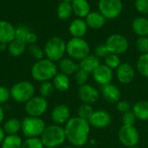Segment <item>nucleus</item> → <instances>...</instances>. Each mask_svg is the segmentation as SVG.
I'll return each instance as SVG.
<instances>
[{"label": "nucleus", "instance_id": "6", "mask_svg": "<svg viewBox=\"0 0 148 148\" xmlns=\"http://www.w3.org/2000/svg\"><path fill=\"white\" fill-rule=\"evenodd\" d=\"M45 127L46 124L41 117L27 116L21 121V131L26 138L40 137Z\"/></svg>", "mask_w": 148, "mask_h": 148}, {"label": "nucleus", "instance_id": "40", "mask_svg": "<svg viewBox=\"0 0 148 148\" xmlns=\"http://www.w3.org/2000/svg\"><path fill=\"white\" fill-rule=\"evenodd\" d=\"M121 120H122L123 125H131L132 126V125H134L135 122L137 121V118L135 117V115L132 110L123 114Z\"/></svg>", "mask_w": 148, "mask_h": 148}, {"label": "nucleus", "instance_id": "49", "mask_svg": "<svg viewBox=\"0 0 148 148\" xmlns=\"http://www.w3.org/2000/svg\"><path fill=\"white\" fill-rule=\"evenodd\" d=\"M62 1H65V2H70V3H71L73 0H62Z\"/></svg>", "mask_w": 148, "mask_h": 148}, {"label": "nucleus", "instance_id": "19", "mask_svg": "<svg viewBox=\"0 0 148 148\" xmlns=\"http://www.w3.org/2000/svg\"><path fill=\"white\" fill-rule=\"evenodd\" d=\"M85 21L89 29H100L105 26L107 23V18L99 10L90 11L89 14L85 17Z\"/></svg>", "mask_w": 148, "mask_h": 148}, {"label": "nucleus", "instance_id": "45", "mask_svg": "<svg viewBox=\"0 0 148 148\" xmlns=\"http://www.w3.org/2000/svg\"><path fill=\"white\" fill-rule=\"evenodd\" d=\"M37 39H38V37H37L36 34L34 33V32H32V31H30L29 33L27 38H26V42H26V44H29V45L36 44V42H37Z\"/></svg>", "mask_w": 148, "mask_h": 148}, {"label": "nucleus", "instance_id": "41", "mask_svg": "<svg viewBox=\"0 0 148 148\" xmlns=\"http://www.w3.org/2000/svg\"><path fill=\"white\" fill-rule=\"evenodd\" d=\"M135 9L141 14H148V0H135Z\"/></svg>", "mask_w": 148, "mask_h": 148}, {"label": "nucleus", "instance_id": "46", "mask_svg": "<svg viewBox=\"0 0 148 148\" xmlns=\"http://www.w3.org/2000/svg\"><path fill=\"white\" fill-rule=\"evenodd\" d=\"M5 136H6V134L4 133L3 128L0 127V146L2 145V143H3V141Z\"/></svg>", "mask_w": 148, "mask_h": 148}, {"label": "nucleus", "instance_id": "37", "mask_svg": "<svg viewBox=\"0 0 148 148\" xmlns=\"http://www.w3.org/2000/svg\"><path fill=\"white\" fill-rule=\"evenodd\" d=\"M88 73H87L82 69H79L75 73V81L79 86H82L84 84H87V82L88 81Z\"/></svg>", "mask_w": 148, "mask_h": 148}, {"label": "nucleus", "instance_id": "3", "mask_svg": "<svg viewBox=\"0 0 148 148\" xmlns=\"http://www.w3.org/2000/svg\"><path fill=\"white\" fill-rule=\"evenodd\" d=\"M40 139L44 147L50 148L58 147L67 140L64 127L56 124L46 126Z\"/></svg>", "mask_w": 148, "mask_h": 148}, {"label": "nucleus", "instance_id": "32", "mask_svg": "<svg viewBox=\"0 0 148 148\" xmlns=\"http://www.w3.org/2000/svg\"><path fill=\"white\" fill-rule=\"evenodd\" d=\"M104 64L107 65L111 69H116L121 64V60L119 55L109 53L104 58Z\"/></svg>", "mask_w": 148, "mask_h": 148}, {"label": "nucleus", "instance_id": "44", "mask_svg": "<svg viewBox=\"0 0 148 148\" xmlns=\"http://www.w3.org/2000/svg\"><path fill=\"white\" fill-rule=\"evenodd\" d=\"M10 98V89L4 86H0V104L6 103Z\"/></svg>", "mask_w": 148, "mask_h": 148}, {"label": "nucleus", "instance_id": "36", "mask_svg": "<svg viewBox=\"0 0 148 148\" xmlns=\"http://www.w3.org/2000/svg\"><path fill=\"white\" fill-rule=\"evenodd\" d=\"M135 46L141 55L148 53V36H139L136 40Z\"/></svg>", "mask_w": 148, "mask_h": 148}, {"label": "nucleus", "instance_id": "14", "mask_svg": "<svg viewBox=\"0 0 148 148\" xmlns=\"http://www.w3.org/2000/svg\"><path fill=\"white\" fill-rule=\"evenodd\" d=\"M115 70L116 77L120 83L129 84L134 82L135 78V69L130 63L121 62Z\"/></svg>", "mask_w": 148, "mask_h": 148}, {"label": "nucleus", "instance_id": "48", "mask_svg": "<svg viewBox=\"0 0 148 148\" xmlns=\"http://www.w3.org/2000/svg\"><path fill=\"white\" fill-rule=\"evenodd\" d=\"M7 49V44L5 43H0V50L3 51Z\"/></svg>", "mask_w": 148, "mask_h": 148}, {"label": "nucleus", "instance_id": "26", "mask_svg": "<svg viewBox=\"0 0 148 148\" xmlns=\"http://www.w3.org/2000/svg\"><path fill=\"white\" fill-rule=\"evenodd\" d=\"M59 69L62 73L70 75H75V73L80 69L79 63H77L75 60L68 57V58H62L59 62Z\"/></svg>", "mask_w": 148, "mask_h": 148}, {"label": "nucleus", "instance_id": "52", "mask_svg": "<svg viewBox=\"0 0 148 148\" xmlns=\"http://www.w3.org/2000/svg\"><path fill=\"white\" fill-rule=\"evenodd\" d=\"M44 148H50V147H44Z\"/></svg>", "mask_w": 148, "mask_h": 148}, {"label": "nucleus", "instance_id": "15", "mask_svg": "<svg viewBox=\"0 0 148 148\" xmlns=\"http://www.w3.org/2000/svg\"><path fill=\"white\" fill-rule=\"evenodd\" d=\"M92 75L95 82L101 86L111 83L114 78L113 69H111L105 64H100L92 73Z\"/></svg>", "mask_w": 148, "mask_h": 148}, {"label": "nucleus", "instance_id": "25", "mask_svg": "<svg viewBox=\"0 0 148 148\" xmlns=\"http://www.w3.org/2000/svg\"><path fill=\"white\" fill-rule=\"evenodd\" d=\"M52 83L55 89L59 92H65L70 87V80L69 78V75L62 72H58L55 75V77L52 79Z\"/></svg>", "mask_w": 148, "mask_h": 148}, {"label": "nucleus", "instance_id": "29", "mask_svg": "<svg viewBox=\"0 0 148 148\" xmlns=\"http://www.w3.org/2000/svg\"><path fill=\"white\" fill-rule=\"evenodd\" d=\"M3 128L6 135L17 134L21 131V121L17 118H10L5 121Z\"/></svg>", "mask_w": 148, "mask_h": 148}, {"label": "nucleus", "instance_id": "20", "mask_svg": "<svg viewBox=\"0 0 148 148\" xmlns=\"http://www.w3.org/2000/svg\"><path fill=\"white\" fill-rule=\"evenodd\" d=\"M88 27L83 18L74 19L69 27V31L73 37H83L88 32Z\"/></svg>", "mask_w": 148, "mask_h": 148}, {"label": "nucleus", "instance_id": "34", "mask_svg": "<svg viewBox=\"0 0 148 148\" xmlns=\"http://www.w3.org/2000/svg\"><path fill=\"white\" fill-rule=\"evenodd\" d=\"M94 108L92 107L91 104H88V103H82L77 110V116L88 121V119L90 118V116L92 115V114L94 113Z\"/></svg>", "mask_w": 148, "mask_h": 148}, {"label": "nucleus", "instance_id": "33", "mask_svg": "<svg viewBox=\"0 0 148 148\" xmlns=\"http://www.w3.org/2000/svg\"><path fill=\"white\" fill-rule=\"evenodd\" d=\"M55 88L53 83L50 81H47V82H43L41 83L40 87H39V93L40 95L44 97V98H49L50 97L53 93H54Z\"/></svg>", "mask_w": 148, "mask_h": 148}, {"label": "nucleus", "instance_id": "42", "mask_svg": "<svg viewBox=\"0 0 148 148\" xmlns=\"http://www.w3.org/2000/svg\"><path fill=\"white\" fill-rule=\"evenodd\" d=\"M108 54H109V51H108V48H107L105 43L98 44L95 47V55L96 56H98L99 58H105Z\"/></svg>", "mask_w": 148, "mask_h": 148}, {"label": "nucleus", "instance_id": "13", "mask_svg": "<svg viewBox=\"0 0 148 148\" xmlns=\"http://www.w3.org/2000/svg\"><path fill=\"white\" fill-rule=\"evenodd\" d=\"M101 93L99 90L90 85V84H84L82 86H80L78 89V96L80 100L82 101V103H88V104H94L100 99Z\"/></svg>", "mask_w": 148, "mask_h": 148}, {"label": "nucleus", "instance_id": "16", "mask_svg": "<svg viewBox=\"0 0 148 148\" xmlns=\"http://www.w3.org/2000/svg\"><path fill=\"white\" fill-rule=\"evenodd\" d=\"M50 118L52 121L56 125H63L66 124L70 117V110L69 107L65 104L56 105L51 111Z\"/></svg>", "mask_w": 148, "mask_h": 148}, {"label": "nucleus", "instance_id": "23", "mask_svg": "<svg viewBox=\"0 0 148 148\" xmlns=\"http://www.w3.org/2000/svg\"><path fill=\"white\" fill-rule=\"evenodd\" d=\"M132 29L139 36H148V19L139 16L133 20Z\"/></svg>", "mask_w": 148, "mask_h": 148}, {"label": "nucleus", "instance_id": "43", "mask_svg": "<svg viewBox=\"0 0 148 148\" xmlns=\"http://www.w3.org/2000/svg\"><path fill=\"white\" fill-rule=\"evenodd\" d=\"M116 109L118 110V112H120L121 114H123L132 110V106L127 101H119L116 103Z\"/></svg>", "mask_w": 148, "mask_h": 148}, {"label": "nucleus", "instance_id": "9", "mask_svg": "<svg viewBox=\"0 0 148 148\" xmlns=\"http://www.w3.org/2000/svg\"><path fill=\"white\" fill-rule=\"evenodd\" d=\"M98 10L107 20L115 19L122 12L123 3L121 0H99Z\"/></svg>", "mask_w": 148, "mask_h": 148}, {"label": "nucleus", "instance_id": "47", "mask_svg": "<svg viewBox=\"0 0 148 148\" xmlns=\"http://www.w3.org/2000/svg\"><path fill=\"white\" fill-rule=\"evenodd\" d=\"M3 120H4V110H3V108L0 106V124L3 123Z\"/></svg>", "mask_w": 148, "mask_h": 148}, {"label": "nucleus", "instance_id": "1", "mask_svg": "<svg viewBox=\"0 0 148 148\" xmlns=\"http://www.w3.org/2000/svg\"><path fill=\"white\" fill-rule=\"evenodd\" d=\"M90 127L88 121L79 116L71 117L64 127L67 140L76 148L85 146L88 140Z\"/></svg>", "mask_w": 148, "mask_h": 148}, {"label": "nucleus", "instance_id": "11", "mask_svg": "<svg viewBox=\"0 0 148 148\" xmlns=\"http://www.w3.org/2000/svg\"><path fill=\"white\" fill-rule=\"evenodd\" d=\"M109 53L121 55L126 53L129 49V42L127 38L119 33L110 35L105 42Z\"/></svg>", "mask_w": 148, "mask_h": 148}, {"label": "nucleus", "instance_id": "51", "mask_svg": "<svg viewBox=\"0 0 148 148\" xmlns=\"http://www.w3.org/2000/svg\"><path fill=\"white\" fill-rule=\"evenodd\" d=\"M129 148H140V147H139L138 146H136V147H129Z\"/></svg>", "mask_w": 148, "mask_h": 148}, {"label": "nucleus", "instance_id": "21", "mask_svg": "<svg viewBox=\"0 0 148 148\" xmlns=\"http://www.w3.org/2000/svg\"><path fill=\"white\" fill-rule=\"evenodd\" d=\"M73 13L78 18H85L90 10V4L88 0H73L71 2Z\"/></svg>", "mask_w": 148, "mask_h": 148}, {"label": "nucleus", "instance_id": "50", "mask_svg": "<svg viewBox=\"0 0 148 148\" xmlns=\"http://www.w3.org/2000/svg\"><path fill=\"white\" fill-rule=\"evenodd\" d=\"M64 148H76V147H64Z\"/></svg>", "mask_w": 148, "mask_h": 148}, {"label": "nucleus", "instance_id": "18", "mask_svg": "<svg viewBox=\"0 0 148 148\" xmlns=\"http://www.w3.org/2000/svg\"><path fill=\"white\" fill-rule=\"evenodd\" d=\"M16 28L5 20H0V43L9 44L15 39Z\"/></svg>", "mask_w": 148, "mask_h": 148}, {"label": "nucleus", "instance_id": "38", "mask_svg": "<svg viewBox=\"0 0 148 148\" xmlns=\"http://www.w3.org/2000/svg\"><path fill=\"white\" fill-rule=\"evenodd\" d=\"M28 50H29V53L30 54V56L36 59V61L38 60H41L43 58V56H44V51L43 49H42L39 46H37L36 44H31V45H29V48H28Z\"/></svg>", "mask_w": 148, "mask_h": 148}, {"label": "nucleus", "instance_id": "8", "mask_svg": "<svg viewBox=\"0 0 148 148\" xmlns=\"http://www.w3.org/2000/svg\"><path fill=\"white\" fill-rule=\"evenodd\" d=\"M118 139L126 147H133L138 146L140 140V134L134 125H122L118 132Z\"/></svg>", "mask_w": 148, "mask_h": 148}, {"label": "nucleus", "instance_id": "22", "mask_svg": "<svg viewBox=\"0 0 148 148\" xmlns=\"http://www.w3.org/2000/svg\"><path fill=\"white\" fill-rule=\"evenodd\" d=\"M100 64H101L100 58L95 55L91 54H89L88 56H86L85 58L79 62L80 69H83L88 74H92Z\"/></svg>", "mask_w": 148, "mask_h": 148}, {"label": "nucleus", "instance_id": "28", "mask_svg": "<svg viewBox=\"0 0 148 148\" xmlns=\"http://www.w3.org/2000/svg\"><path fill=\"white\" fill-rule=\"evenodd\" d=\"M56 13H57V16H58V18L60 20L65 21V20L69 19L71 17V16L74 14L71 3L70 2L62 1L58 4Z\"/></svg>", "mask_w": 148, "mask_h": 148}, {"label": "nucleus", "instance_id": "7", "mask_svg": "<svg viewBox=\"0 0 148 148\" xmlns=\"http://www.w3.org/2000/svg\"><path fill=\"white\" fill-rule=\"evenodd\" d=\"M35 87L30 82L21 81L15 83L10 89V98L18 103H26L35 96Z\"/></svg>", "mask_w": 148, "mask_h": 148}, {"label": "nucleus", "instance_id": "39", "mask_svg": "<svg viewBox=\"0 0 148 148\" xmlns=\"http://www.w3.org/2000/svg\"><path fill=\"white\" fill-rule=\"evenodd\" d=\"M29 32H30V30H29V29L28 27L23 26V25L18 26L17 28H16V36H15V39L25 42H26V38H27V36H28Z\"/></svg>", "mask_w": 148, "mask_h": 148}, {"label": "nucleus", "instance_id": "31", "mask_svg": "<svg viewBox=\"0 0 148 148\" xmlns=\"http://www.w3.org/2000/svg\"><path fill=\"white\" fill-rule=\"evenodd\" d=\"M136 69L140 75L148 78V53L140 56L136 62Z\"/></svg>", "mask_w": 148, "mask_h": 148}, {"label": "nucleus", "instance_id": "24", "mask_svg": "<svg viewBox=\"0 0 148 148\" xmlns=\"http://www.w3.org/2000/svg\"><path fill=\"white\" fill-rule=\"evenodd\" d=\"M132 111L139 121H148V101L140 100L134 103L132 107Z\"/></svg>", "mask_w": 148, "mask_h": 148}, {"label": "nucleus", "instance_id": "12", "mask_svg": "<svg viewBox=\"0 0 148 148\" xmlns=\"http://www.w3.org/2000/svg\"><path fill=\"white\" fill-rule=\"evenodd\" d=\"M90 127L96 129H104L109 127L112 122L111 114L106 110H95L88 119Z\"/></svg>", "mask_w": 148, "mask_h": 148}, {"label": "nucleus", "instance_id": "30", "mask_svg": "<svg viewBox=\"0 0 148 148\" xmlns=\"http://www.w3.org/2000/svg\"><path fill=\"white\" fill-rule=\"evenodd\" d=\"M23 140L18 134L6 135L1 148H22Z\"/></svg>", "mask_w": 148, "mask_h": 148}, {"label": "nucleus", "instance_id": "35", "mask_svg": "<svg viewBox=\"0 0 148 148\" xmlns=\"http://www.w3.org/2000/svg\"><path fill=\"white\" fill-rule=\"evenodd\" d=\"M22 148H44V146L39 137L26 138L23 140Z\"/></svg>", "mask_w": 148, "mask_h": 148}, {"label": "nucleus", "instance_id": "2", "mask_svg": "<svg viewBox=\"0 0 148 148\" xmlns=\"http://www.w3.org/2000/svg\"><path fill=\"white\" fill-rule=\"evenodd\" d=\"M30 73L34 80L43 82L52 80L58 73V69L54 62L48 58H42L33 64Z\"/></svg>", "mask_w": 148, "mask_h": 148}, {"label": "nucleus", "instance_id": "5", "mask_svg": "<svg viewBox=\"0 0 148 148\" xmlns=\"http://www.w3.org/2000/svg\"><path fill=\"white\" fill-rule=\"evenodd\" d=\"M66 45L67 42L62 38L59 36L51 37L45 43L43 49L44 55L49 60L54 62H60L66 54Z\"/></svg>", "mask_w": 148, "mask_h": 148}, {"label": "nucleus", "instance_id": "4", "mask_svg": "<svg viewBox=\"0 0 148 148\" xmlns=\"http://www.w3.org/2000/svg\"><path fill=\"white\" fill-rule=\"evenodd\" d=\"M66 53L69 58L80 62L90 54V46L83 37H72L67 42Z\"/></svg>", "mask_w": 148, "mask_h": 148}, {"label": "nucleus", "instance_id": "10", "mask_svg": "<svg viewBox=\"0 0 148 148\" xmlns=\"http://www.w3.org/2000/svg\"><path fill=\"white\" fill-rule=\"evenodd\" d=\"M49 103L46 98L37 95L33 96L29 100L24 106V110L28 116L32 117H41L48 110Z\"/></svg>", "mask_w": 148, "mask_h": 148}, {"label": "nucleus", "instance_id": "27", "mask_svg": "<svg viewBox=\"0 0 148 148\" xmlns=\"http://www.w3.org/2000/svg\"><path fill=\"white\" fill-rule=\"evenodd\" d=\"M8 53L14 57H18L22 56L26 50V43L24 42L14 39L7 46Z\"/></svg>", "mask_w": 148, "mask_h": 148}, {"label": "nucleus", "instance_id": "17", "mask_svg": "<svg viewBox=\"0 0 148 148\" xmlns=\"http://www.w3.org/2000/svg\"><path fill=\"white\" fill-rule=\"evenodd\" d=\"M101 95L103 99L109 103H117L119 101H121V92L120 88L113 83L101 86Z\"/></svg>", "mask_w": 148, "mask_h": 148}]
</instances>
